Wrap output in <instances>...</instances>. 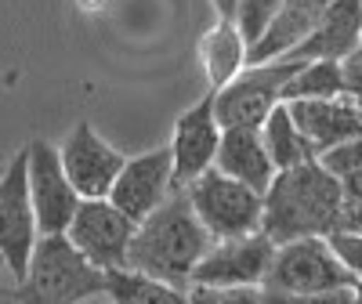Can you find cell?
I'll list each match as a JSON object with an SVG mask.
<instances>
[{
    "label": "cell",
    "mask_w": 362,
    "mask_h": 304,
    "mask_svg": "<svg viewBox=\"0 0 362 304\" xmlns=\"http://www.w3.org/2000/svg\"><path fill=\"white\" fill-rule=\"evenodd\" d=\"M37 214L29 199V181H25V152L8 160L0 167V261L8 264L15 279L25 276L29 257L37 250Z\"/></svg>",
    "instance_id": "cell-7"
},
{
    "label": "cell",
    "mask_w": 362,
    "mask_h": 304,
    "mask_svg": "<svg viewBox=\"0 0 362 304\" xmlns=\"http://www.w3.org/2000/svg\"><path fill=\"white\" fill-rule=\"evenodd\" d=\"M189 304H261V286H203L189 283Z\"/></svg>",
    "instance_id": "cell-23"
},
{
    "label": "cell",
    "mask_w": 362,
    "mask_h": 304,
    "mask_svg": "<svg viewBox=\"0 0 362 304\" xmlns=\"http://www.w3.org/2000/svg\"><path fill=\"white\" fill-rule=\"evenodd\" d=\"M185 196L196 210V218L214 239H232V235H250L261 228V192L239 185L235 177L221 174L218 167L203 170L196 181L185 185Z\"/></svg>",
    "instance_id": "cell-4"
},
{
    "label": "cell",
    "mask_w": 362,
    "mask_h": 304,
    "mask_svg": "<svg viewBox=\"0 0 362 304\" xmlns=\"http://www.w3.org/2000/svg\"><path fill=\"white\" fill-rule=\"evenodd\" d=\"M66 167L69 185L76 189L80 199H102L109 196L112 181L124 167V152H116L90 124H76L66 138V145L58 148Z\"/></svg>",
    "instance_id": "cell-12"
},
{
    "label": "cell",
    "mask_w": 362,
    "mask_h": 304,
    "mask_svg": "<svg viewBox=\"0 0 362 304\" xmlns=\"http://www.w3.org/2000/svg\"><path fill=\"white\" fill-rule=\"evenodd\" d=\"M170 192H174V185H170V148L163 145V148H153V152H141L134 160H124V167H119L105 199L112 206H119L138 225L153 214Z\"/></svg>",
    "instance_id": "cell-13"
},
{
    "label": "cell",
    "mask_w": 362,
    "mask_h": 304,
    "mask_svg": "<svg viewBox=\"0 0 362 304\" xmlns=\"http://www.w3.org/2000/svg\"><path fill=\"white\" fill-rule=\"evenodd\" d=\"M322 8L326 0H283V8L261 29V37L247 47V66L276 62V58H286L290 51H297L319 25Z\"/></svg>",
    "instance_id": "cell-15"
},
{
    "label": "cell",
    "mask_w": 362,
    "mask_h": 304,
    "mask_svg": "<svg viewBox=\"0 0 362 304\" xmlns=\"http://www.w3.org/2000/svg\"><path fill=\"white\" fill-rule=\"evenodd\" d=\"M355 51H362V33H358V47H355Z\"/></svg>",
    "instance_id": "cell-32"
},
{
    "label": "cell",
    "mask_w": 362,
    "mask_h": 304,
    "mask_svg": "<svg viewBox=\"0 0 362 304\" xmlns=\"http://www.w3.org/2000/svg\"><path fill=\"white\" fill-rule=\"evenodd\" d=\"M348 290H351V300H355V304H362V279H351V286H348Z\"/></svg>",
    "instance_id": "cell-30"
},
{
    "label": "cell",
    "mask_w": 362,
    "mask_h": 304,
    "mask_svg": "<svg viewBox=\"0 0 362 304\" xmlns=\"http://www.w3.org/2000/svg\"><path fill=\"white\" fill-rule=\"evenodd\" d=\"M11 286H15V276L8 271V264L0 261V304H8V297H11Z\"/></svg>",
    "instance_id": "cell-28"
},
{
    "label": "cell",
    "mask_w": 362,
    "mask_h": 304,
    "mask_svg": "<svg viewBox=\"0 0 362 304\" xmlns=\"http://www.w3.org/2000/svg\"><path fill=\"white\" fill-rule=\"evenodd\" d=\"M235 4L239 0H210V8H214L218 18H235Z\"/></svg>",
    "instance_id": "cell-29"
},
{
    "label": "cell",
    "mask_w": 362,
    "mask_h": 304,
    "mask_svg": "<svg viewBox=\"0 0 362 304\" xmlns=\"http://www.w3.org/2000/svg\"><path fill=\"white\" fill-rule=\"evenodd\" d=\"M283 8V0H239L235 4V29L243 33V40H247V47L261 37V29L272 22V15H276Z\"/></svg>",
    "instance_id": "cell-22"
},
{
    "label": "cell",
    "mask_w": 362,
    "mask_h": 304,
    "mask_svg": "<svg viewBox=\"0 0 362 304\" xmlns=\"http://www.w3.org/2000/svg\"><path fill=\"white\" fill-rule=\"evenodd\" d=\"M341 228L362 232V203H344V214H341Z\"/></svg>",
    "instance_id": "cell-27"
},
{
    "label": "cell",
    "mask_w": 362,
    "mask_h": 304,
    "mask_svg": "<svg viewBox=\"0 0 362 304\" xmlns=\"http://www.w3.org/2000/svg\"><path fill=\"white\" fill-rule=\"evenodd\" d=\"M199 66H203V73L210 80V90L225 87L239 69L247 66V40L235 29L232 18H218L199 37Z\"/></svg>",
    "instance_id": "cell-18"
},
{
    "label": "cell",
    "mask_w": 362,
    "mask_h": 304,
    "mask_svg": "<svg viewBox=\"0 0 362 304\" xmlns=\"http://www.w3.org/2000/svg\"><path fill=\"white\" fill-rule=\"evenodd\" d=\"M76 304H102V293H90V297H83V300H76Z\"/></svg>",
    "instance_id": "cell-31"
},
{
    "label": "cell",
    "mask_w": 362,
    "mask_h": 304,
    "mask_svg": "<svg viewBox=\"0 0 362 304\" xmlns=\"http://www.w3.org/2000/svg\"><path fill=\"white\" fill-rule=\"evenodd\" d=\"M189 286H174L156 276L134 268H109L105 271V297L109 304H189Z\"/></svg>",
    "instance_id": "cell-19"
},
{
    "label": "cell",
    "mask_w": 362,
    "mask_h": 304,
    "mask_svg": "<svg viewBox=\"0 0 362 304\" xmlns=\"http://www.w3.org/2000/svg\"><path fill=\"white\" fill-rule=\"evenodd\" d=\"M286 112L315 156H322V152L337 148L351 138H362V105H355L348 95L297 98V102H286Z\"/></svg>",
    "instance_id": "cell-14"
},
{
    "label": "cell",
    "mask_w": 362,
    "mask_h": 304,
    "mask_svg": "<svg viewBox=\"0 0 362 304\" xmlns=\"http://www.w3.org/2000/svg\"><path fill=\"white\" fill-rule=\"evenodd\" d=\"M261 304H355L351 290H322V293H279V290H261Z\"/></svg>",
    "instance_id": "cell-25"
},
{
    "label": "cell",
    "mask_w": 362,
    "mask_h": 304,
    "mask_svg": "<svg viewBox=\"0 0 362 304\" xmlns=\"http://www.w3.org/2000/svg\"><path fill=\"white\" fill-rule=\"evenodd\" d=\"M105 290V271L87 264L66 235H40L25 276L15 279L8 304H76Z\"/></svg>",
    "instance_id": "cell-3"
},
{
    "label": "cell",
    "mask_w": 362,
    "mask_h": 304,
    "mask_svg": "<svg viewBox=\"0 0 362 304\" xmlns=\"http://www.w3.org/2000/svg\"><path fill=\"white\" fill-rule=\"evenodd\" d=\"M358 33H362V0H326L322 18L312 29V37L286 58H297V62H308V58L344 62L358 47Z\"/></svg>",
    "instance_id": "cell-16"
},
{
    "label": "cell",
    "mask_w": 362,
    "mask_h": 304,
    "mask_svg": "<svg viewBox=\"0 0 362 304\" xmlns=\"http://www.w3.org/2000/svg\"><path fill=\"white\" fill-rule=\"evenodd\" d=\"M351 286V276L337 254L329 250L326 235H300L276 242L268 276L261 290H279V293H322V290H341Z\"/></svg>",
    "instance_id": "cell-5"
},
{
    "label": "cell",
    "mask_w": 362,
    "mask_h": 304,
    "mask_svg": "<svg viewBox=\"0 0 362 304\" xmlns=\"http://www.w3.org/2000/svg\"><path fill=\"white\" fill-rule=\"evenodd\" d=\"M272 242L261 228L250 235H232V239H214L206 247V254L196 261L189 283H203V286H261L268 276Z\"/></svg>",
    "instance_id": "cell-10"
},
{
    "label": "cell",
    "mask_w": 362,
    "mask_h": 304,
    "mask_svg": "<svg viewBox=\"0 0 362 304\" xmlns=\"http://www.w3.org/2000/svg\"><path fill=\"white\" fill-rule=\"evenodd\" d=\"M329 250L337 254V261L344 264V271L351 279H362V232H351V228H334L326 235Z\"/></svg>",
    "instance_id": "cell-24"
},
{
    "label": "cell",
    "mask_w": 362,
    "mask_h": 304,
    "mask_svg": "<svg viewBox=\"0 0 362 304\" xmlns=\"http://www.w3.org/2000/svg\"><path fill=\"white\" fill-rule=\"evenodd\" d=\"M214 167L228 177H235L239 185H247L254 192L264 196V189L276 177V163L268 160V148L261 141L257 127H221V141H218V156Z\"/></svg>",
    "instance_id": "cell-17"
},
{
    "label": "cell",
    "mask_w": 362,
    "mask_h": 304,
    "mask_svg": "<svg viewBox=\"0 0 362 304\" xmlns=\"http://www.w3.org/2000/svg\"><path fill=\"white\" fill-rule=\"evenodd\" d=\"M131 235H134V221L119 206H112L105 196L102 199H80L76 214L66 228V239L76 247V254L87 264H95L98 271L124 268Z\"/></svg>",
    "instance_id": "cell-9"
},
{
    "label": "cell",
    "mask_w": 362,
    "mask_h": 304,
    "mask_svg": "<svg viewBox=\"0 0 362 304\" xmlns=\"http://www.w3.org/2000/svg\"><path fill=\"white\" fill-rule=\"evenodd\" d=\"M25 181H29V199H33V214L40 235H66L80 196L69 185L62 156L51 141H29L25 148Z\"/></svg>",
    "instance_id": "cell-8"
},
{
    "label": "cell",
    "mask_w": 362,
    "mask_h": 304,
    "mask_svg": "<svg viewBox=\"0 0 362 304\" xmlns=\"http://www.w3.org/2000/svg\"><path fill=\"white\" fill-rule=\"evenodd\" d=\"M297 58H276V62L243 66L225 87L214 90V116L221 127H261L264 116L283 98V83L297 73Z\"/></svg>",
    "instance_id": "cell-6"
},
{
    "label": "cell",
    "mask_w": 362,
    "mask_h": 304,
    "mask_svg": "<svg viewBox=\"0 0 362 304\" xmlns=\"http://www.w3.org/2000/svg\"><path fill=\"white\" fill-rule=\"evenodd\" d=\"M218 141H221V124L214 116V90L177 116L174 138H170V185L185 189L189 181H196L203 170L214 167L218 156Z\"/></svg>",
    "instance_id": "cell-11"
},
{
    "label": "cell",
    "mask_w": 362,
    "mask_h": 304,
    "mask_svg": "<svg viewBox=\"0 0 362 304\" xmlns=\"http://www.w3.org/2000/svg\"><path fill=\"white\" fill-rule=\"evenodd\" d=\"M261 199H264L261 232L272 242H286L300 235H329L334 228H341L344 189L341 177L319 163V156L279 170Z\"/></svg>",
    "instance_id": "cell-1"
},
{
    "label": "cell",
    "mask_w": 362,
    "mask_h": 304,
    "mask_svg": "<svg viewBox=\"0 0 362 304\" xmlns=\"http://www.w3.org/2000/svg\"><path fill=\"white\" fill-rule=\"evenodd\" d=\"M257 131H261V141L268 148V160L276 163V170H286V167H297L305 160H315V152L308 148V141L300 138V131L293 127V119L286 112V102H279L276 109H272Z\"/></svg>",
    "instance_id": "cell-20"
},
{
    "label": "cell",
    "mask_w": 362,
    "mask_h": 304,
    "mask_svg": "<svg viewBox=\"0 0 362 304\" xmlns=\"http://www.w3.org/2000/svg\"><path fill=\"white\" fill-rule=\"evenodd\" d=\"M344 90V69L341 62H329V58H308L300 62L297 73L283 83L279 98L283 102H297V98H341Z\"/></svg>",
    "instance_id": "cell-21"
},
{
    "label": "cell",
    "mask_w": 362,
    "mask_h": 304,
    "mask_svg": "<svg viewBox=\"0 0 362 304\" xmlns=\"http://www.w3.org/2000/svg\"><path fill=\"white\" fill-rule=\"evenodd\" d=\"M210 242L214 235L196 218L185 189H174L153 214L134 225L124 268L145 271V276H156L174 286H189L192 268Z\"/></svg>",
    "instance_id": "cell-2"
},
{
    "label": "cell",
    "mask_w": 362,
    "mask_h": 304,
    "mask_svg": "<svg viewBox=\"0 0 362 304\" xmlns=\"http://www.w3.org/2000/svg\"><path fill=\"white\" fill-rule=\"evenodd\" d=\"M341 69H344V90H348V98L355 105H362V51H351L344 62H341Z\"/></svg>",
    "instance_id": "cell-26"
}]
</instances>
